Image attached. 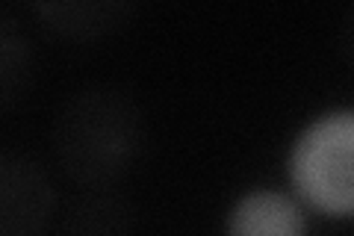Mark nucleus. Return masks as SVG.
<instances>
[{
    "instance_id": "obj_1",
    "label": "nucleus",
    "mask_w": 354,
    "mask_h": 236,
    "mask_svg": "<svg viewBox=\"0 0 354 236\" xmlns=\"http://www.w3.org/2000/svg\"><path fill=\"white\" fill-rule=\"evenodd\" d=\"M50 142L62 172L80 189H113L139 160L145 118L115 86L83 89L59 109Z\"/></svg>"
},
{
    "instance_id": "obj_2",
    "label": "nucleus",
    "mask_w": 354,
    "mask_h": 236,
    "mask_svg": "<svg viewBox=\"0 0 354 236\" xmlns=\"http://www.w3.org/2000/svg\"><path fill=\"white\" fill-rule=\"evenodd\" d=\"M354 116L348 109L313 121L292 151V181L310 204L348 219L354 210Z\"/></svg>"
},
{
    "instance_id": "obj_3",
    "label": "nucleus",
    "mask_w": 354,
    "mask_h": 236,
    "mask_svg": "<svg viewBox=\"0 0 354 236\" xmlns=\"http://www.w3.org/2000/svg\"><path fill=\"white\" fill-rule=\"evenodd\" d=\"M57 212L50 177L32 156L0 151V236H44Z\"/></svg>"
},
{
    "instance_id": "obj_4",
    "label": "nucleus",
    "mask_w": 354,
    "mask_h": 236,
    "mask_svg": "<svg viewBox=\"0 0 354 236\" xmlns=\"http://www.w3.org/2000/svg\"><path fill=\"white\" fill-rule=\"evenodd\" d=\"M136 210L115 189H83L62 219V236H133Z\"/></svg>"
},
{
    "instance_id": "obj_5",
    "label": "nucleus",
    "mask_w": 354,
    "mask_h": 236,
    "mask_svg": "<svg viewBox=\"0 0 354 236\" xmlns=\"http://www.w3.org/2000/svg\"><path fill=\"white\" fill-rule=\"evenodd\" d=\"M36 15L44 27L59 33L65 39L88 42L115 33L127 24L133 6L124 0H88V3H39Z\"/></svg>"
},
{
    "instance_id": "obj_6",
    "label": "nucleus",
    "mask_w": 354,
    "mask_h": 236,
    "mask_svg": "<svg viewBox=\"0 0 354 236\" xmlns=\"http://www.w3.org/2000/svg\"><path fill=\"white\" fill-rule=\"evenodd\" d=\"M227 236H304V221L286 195L260 189L234 207Z\"/></svg>"
},
{
    "instance_id": "obj_7",
    "label": "nucleus",
    "mask_w": 354,
    "mask_h": 236,
    "mask_svg": "<svg viewBox=\"0 0 354 236\" xmlns=\"http://www.w3.org/2000/svg\"><path fill=\"white\" fill-rule=\"evenodd\" d=\"M32 48L24 27L6 9H0V116L27 98L32 83Z\"/></svg>"
}]
</instances>
